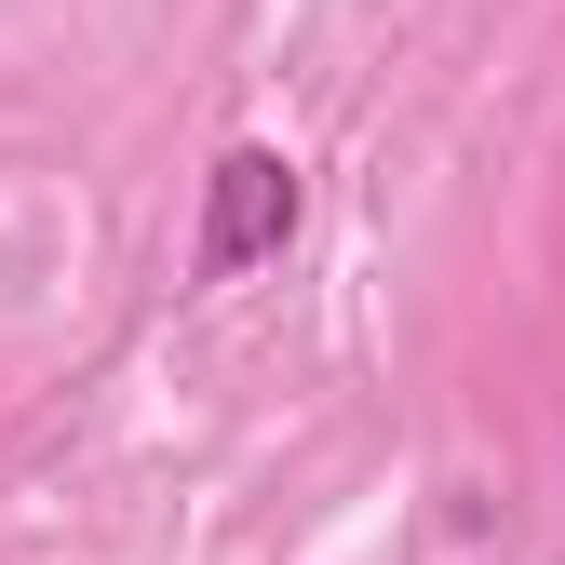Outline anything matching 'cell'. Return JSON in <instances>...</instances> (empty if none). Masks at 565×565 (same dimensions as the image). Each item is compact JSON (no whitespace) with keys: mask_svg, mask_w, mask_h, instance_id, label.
<instances>
[{"mask_svg":"<svg viewBox=\"0 0 565 565\" xmlns=\"http://www.w3.org/2000/svg\"><path fill=\"white\" fill-rule=\"evenodd\" d=\"M282 243H297V162H282V149H230L216 189H202L189 269H202V282H243V269H269Z\"/></svg>","mask_w":565,"mask_h":565,"instance_id":"1","label":"cell"}]
</instances>
